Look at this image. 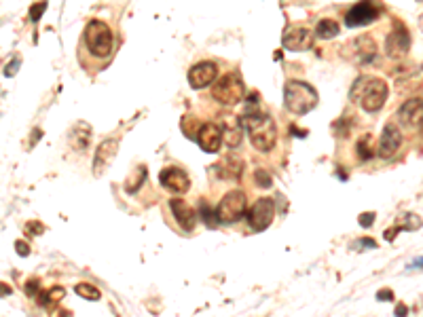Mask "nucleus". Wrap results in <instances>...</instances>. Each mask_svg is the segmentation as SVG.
Returning a JSON list of instances; mask_svg holds the SVG:
<instances>
[{"label": "nucleus", "instance_id": "obj_1", "mask_svg": "<svg viewBox=\"0 0 423 317\" xmlns=\"http://www.w3.org/2000/svg\"><path fill=\"white\" fill-rule=\"evenodd\" d=\"M387 93L389 89L385 81H381L377 76H360L354 83V87H351L349 97H351V102L362 106L366 112H377L387 102Z\"/></svg>", "mask_w": 423, "mask_h": 317}, {"label": "nucleus", "instance_id": "obj_2", "mask_svg": "<svg viewBox=\"0 0 423 317\" xmlns=\"http://www.w3.org/2000/svg\"><path fill=\"white\" fill-rule=\"evenodd\" d=\"M242 125L246 127L252 146L256 148V150L269 152L275 146V142H277V127H275V121L269 117V114H262V112L244 114Z\"/></svg>", "mask_w": 423, "mask_h": 317}, {"label": "nucleus", "instance_id": "obj_3", "mask_svg": "<svg viewBox=\"0 0 423 317\" xmlns=\"http://www.w3.org/2000/svg\"><path fill=\"white\" fill-rule=\"evenodd\" d=\"M284 104L292 114L303 117L318 106V91L309 83L288 81L284 87Z\"/></svg>", "mask_w": 423, "mask_h": 317}, {"label": "nucleus", "instance_id": "obj_4", "mask_svg": "<svg viewBox=\"0 0 423 317\" xmlns=\"http://www.w3.org/2000/svg\"><path fill=\"white\" fill-rule=\"evenodd\" d=\"M85 45L95 57H106L112 53V45H115V34H112L110 25L93 19L85 28Z\"/></svg>", "mask_w": 423, "mask_h": 317}, {"label": "nucleus", "instance_id": "obj_5", "mask_svg": "<svg viewBox=\"0 0 423 317\" xmlns=\"http://www.w3.org/2000/svg\"><path fill=\"white\" fill-rule=\"evenodd\" d=\"M244 95H246V87H244L242 78H239V74H235V72L218 78L214 89H211V97H214L220 106H235L242 102Z\"/></svg>", "mask_w": 423, "mask_h": 317}, {"label": "nucleus", "instance_id": "obj_6", "mask_svg": "<svg viewBox=\"0 0 423 317\" xmlns=\"http://www.w3.org/2000/svg\"><path fill=\"white\" fill-rule=\"evenodd\" d=\"M246 207H248L246 193L244 191H231L229 195H224L222 201L218 203L216 220L222 222V224H233L246 214Z\"/></svg>", "mask_w": 423, "mask_h": 317}, {"label": "nucleus", "instance_id": "obj_7", "mask_svg": "<svg viewBox=\"0 0 423 317\" xmlns=\"http://www.w3.org/2000/svg\"><path fill=\"white\" fill-rule=\"evenodd\" d=\"M343 55L347 57L349 62H354L356 66H366V64H371L375 60V55H377V42L373 36H358L354 38L351 42H347V45L343 47Z\"/></svg>", "mask_w": 423, "mask_h": 317}, {"label": "nucleus", "instance_id": "obj_8", "mask_svg": "<svg viewBox=\"0 0 423 317\" xmlns=\"http://www.w3.org/2000/svg\"><path fill=\"white\" fill-rule=\"evenodd\" d=\"M273 216H275V203L273 199H258L248 212V222L254 230H265L269 228V224L273 222Z\"/></svg>", "mask_w": 423, "mask_h": 317}, {"label": "nucleus", "instance_id": "obj_9", "mask_svg": "<svg viewBox=\"0 0 423 317\" xmlns=\"http://www.w3.org/2000/svg\"><path fill=\"white\" fill-rule=\"evenodd\" d=\"M379 15H381V9L375 3H358L347 11L345 25L347 28H360V25H366V23H373Z\"/></svg>", "mask_w": 423, "mask_h": 317}, {"label": "nucleus", "instance_id": "obj_10", "mask_svg": "<svg viewBox=\"0 0 423 317\" xmlns=\"http://www.w3.org/2000/svg\"><path fill=\"white\" fill-rule=\"evenodd\" d=\"M281 42L284 47L290 49V51H305V49H311L313 45V32L307 30L303 25H288L284 36H281Z\"/></svg>", "mask_w": 423, "mask_h": 317}, {"label": "nucleus", "instance_id": "obj_11", "mask_svg": "<svg viewBox=\"0 0 423 317\" xmlns=\"http://www.w3.org/2000/svg\"><path fill=\"white\" fill-rule=\"evenodd\" d=\"M400 146H402V131L398 129V125L387 123V125L383 127V134H381L377 154H379L381 158H391L393 154L398 152Z\"/></svg>", "mask_w": 423, "mask_h": 317}, {"label": "nucleus", "instance_id": "obj_12", "mask_svg": "<svg viewBox=\"0 0 423 317\" xmlns=\"http://www.w3.org/2000/svg\"><path fill=\"white\" fill-rule=\"evenodd\" d=\"M218 76V66L214 62H199L189 70V83L193 89H203Z\"/></svg>", "mask_w": 423, "mask_h": 317}, {"label": "nucleus", "instance_id": "obj_13", "mask_svg": "<svg viewBox=\"0 0 423 317\" xmlns=\"http://www.w3.org/2000/svg\"><path fill=\"white\" fill-rule=\"evenodd\" d=\"M117 150H119V140L117 138H108L97 146L95 156H93V174L95 176H102L106 171V167H110Z\"/></svg>", "mask_w": 423, "mask_h": 317}, {"label": "nucleus", "instance_id": "obj_14", "mask_svg": "<svg viewBox=\"0 0 423 317\" xmlns=\"http://www.w3.org/2000/svg\"><path fill=\"white\" fill-rule=\"evenodd\" d=\"M197 144L201 146V150L205 152H218L220 146H222V134H220V127L214 125V123H205L199 127L197 131Z\"/></svg>", "mask_w": 423, "mask_h": 317}, {"label": "nucleus", "instance_id": "obj_15", "mask_svg": "<svg viewBox=\"0 0 423 317\" xmlns=\"http://www.w3.org/2000/svg\"><path fill=\"white\" fill-rule=\"evenodd\" d=\"M408 47H411V34H408V30H406L402 23H396L393 32L385 40V51H387V55L400 57V55H404L408 51Z\"/></svg>", "mask_w": 423, "mask_h": 317}, {"label": "nucleus", "instance_id": "obj_16", "mask_svg": "<svg viewBox=\"0 0 423 317\" xmlns=\"http://www.w3.org/2000/svg\"><path fill=\"white\" fill-rule=\"evenodd\" d=\"M159 182L165 186L167 191H172V193H187L189 186H191L189 176L182 169H178V167H167V169H163L161 174H159Z\"/></svg>", "mask_w": 423, "mask_h": 317}, {"label": "nucleus", "instance_id": "obj_17", "mask_svg": "<svg viewBox=\"0 0 423 317\" xmlns=\"http://www.w3.org/2000/svg\"><path fill=\"white\" fill-rule=\"evenodd\" d=\"M169 207H172L174 218H176V222H178L182 228H184V230H193V228H195L197 214H195V209L187 203V201H182V199H172V201H169Z\"/></svg>", "mask_w": 423, "mask_h": 317}, {"label": "nucleus", "instance_id": "obj_18", "mask_svg": "<svg viewBox=\"0 0 423 317\" xmlns=\"http://www.w3.org/2000/svg\"><path fill=\"white\" fill-rule=\"evenodd\" d=\"M220 134H222V142H227V146L237 148L239 144L244 142V125L235 117H224Z\"/></svg>", "mask_w": 423, "mask_h": 317}, {"label": "nucleus", "instance_id": "obj_19", "mask_svg": "<svg viewBox=\"0 0 423 317\" xmlns=\"http://www.w3.org/2000/svg\"><path fill=\"white\" fill-rule=\"evenodd\" d=\"M421 117H423V108H421V99H408L404 102L398 110V119L404 127H419L421 125Z\"/></svg>", "mask_w": 423, "mask_h": 317}, {"label": "nucleus", "instance_id": "obj_20", "mask_svg": "<svg viewBox=\"0 0 423 317\" xmlns=\"http://www.w3.org/2000/svg\"><path fill=\"white\" fill-rule=\"evenodd\" d=\"M91 125L89 123H85V121H78L72 129H70V134H68V142H70V146H72L74 150H85L89 146V140H91Z\"/></svg>", "mask_w": 423, "mask_h": 317}, {"label": "nucleus", "instance_id": "obj_21", "mask_svg": "<svg viewBox=\"0 0 423 317\" xmlns=\"http://www.w3.org/2000/svg\"><path fill=\"white\" fill-rule=\"evenodd\" d=\"M315 36L322 40H330L338 36V23L334 19H320L315 25Z\"/></svg>", "mask_w": 423, "mask_h": 317}, {"label": "nucleus", "instance_id": "obj_22", "mask_svg": "<svg viewBox=\"0 0 423 317\" xmlns=\"http://www.w3.org/2000/svg\"><path fill=\"white\" fill-rule=\"evenodd\" d=\"M224 178H231V180H237L239 176H242V171H244V161L239 156L235 154H229V158H224Z\"/></svg>", "mask_w": 423, "mask_h": 317}, {"label": "nucleus", "instance_id": "obj_23", "mask_svg": "<svg viewBox=\"0 0 423 317\" xmlns=\"http://www.w3.org/2000/svg\"><path fill=\"white\" fill-rule=\"evenodd\" d=\"M144 180H146V167H144V165H140V167L134 171V176L125 182V191H127V193H136L140 186L144 184Z\"/></svg>", "mask_w": 423, "mask_h": 317}, {"label": "nucleus", "instance_id": "obj_24", "mask_svg": "<svg viewBox=\"0 0 423 317\" xmlns=\"http://www.w3.org/2000/svg\"><path fill=\"white\" fill-rule=\"evenodd\" d=\"M356 150H358V158H360V161H368V158L375 154V150H373V136H364L358 142Z\"/></svg>", "mask_w": 423, "mask_h": 317}, {"label": "nucleus", "instance_id": "obj_25", "mask_svg": "<svg viewBox=\"0 0 423 317\" xmlns=\"http://www.w3.org/2000/svg\"><path fill=\"white\" fill-rule=\"evenodd\" d=\"M74 292L85 300H100V290L91 283H76Z\"/></svg>", "mask_w": 423, "mask_h": 317}, {"label": "nucleus", "instance_id": "obj_26", "mask_svg": "<svg viewBox=\"0 0 423 317\" xmlns=\"http://www.w3.org/2000/svg\"><path fill=\"white\" fill-rule=\"evenodd\" d=\"M400 230H417L421 228V218L417 214H404L400 218V224H396Z\"/></svg>", "mask_w": 423, "mask_h": 317}, {"label": "nucleus", "instance_id": "obj_27", "mask_svg": "<svg viewBox=\"0 0 423 317\" xmlns=\"http://www.w3.org/2000/svg\"><path fill=\"white\" fill-rule=\"evenodd\" d=\"M64 294H66V292H64V287H51V290H49L45 296L40 294V305H45V307H47V305H51V302H55V300H62Z\"/></svg>", "mask_w": 423, "mask_h": 317}, {"label": "nucleus", "instance_id": "obj_28", "mask_svg": "<svg viewBox=\"0 0 423 317\" xmlns=\"http://www.w3.org/2000/svg\"><path fill=\"white\" fill-rule=\"evenodd\" d=\"M254 180H256V184L262 186V189H271V186H273V178H271V174L267 169H256V171H254Z\"/></svg>", "mask_w": 423, "mask_h": 317}, {"label": "nucleus", "instance_id": "obj_29", "mask_svg": "<svg viewBox=\"0 0 423 317\" xmlns=\"http://www.w3.org/2000/svg\"><path fill=\"white\" fill-rule=\"evenodd\" d=\"M201 216H203V220L207 226H216V214L211 212L209 214V205L205 203V201H201Z\"/></svg>", "mask_w": 423, "mask_h": 317}, {"label": "nucleus", "instance_id": "obj_30", "mask_svg": "<svg viewBox=\"0 0 423 317\" xmlns=\"http://www.w3.org/2000/svg\"><path fill=\"white\" fill-rule=\"evenodd\" d=\"M45 11H47V3H36V5H32V7H30V21L36 23Z\"/></svg>", "mask_w": 423, "mask_h": 317}, {"label": "nucleus", "instance_id": "obj_31", "mask_svg": "<svg viewBox=\"0 0 423 317\" xmlns=\"http://www.w3.org/2000/svg\"><path fill=\"white\" fill-rule=\"evenodd\" d=\"M375 218H377V216H375L373 212H366V214H362V216H360L358 220H360V224H362V226H373Z\"/></svg>", "mask_w": 423, "mask_h": 317}, {"label": "nucleus", "instance_id": "obj_32", "mask_svg": "<svg viewBox=\"0 0 423 317\" xmlns=\"http://www.w3.org/2000/svg\"><path fill=\"white\" fill-rule=\"evenodd\" d=\"M25 228H28V233H30V235H38V233H42V230H45V226L38 224V222H28Z\"/></svg>", "mask_w": 423, "mask_h": 317}, {"label": "nucleus", "instance_id": "obj_33", "mask_svg": "<svg viewBox=\"0 0 423 317\" xmlns=\"http://www.w3.org/2000/svg\"><path fill=\"white\" fill-rule=\"evenodd\" d=\"M15 252L19 256H28V254H30V246H28L25 241H15Z\"/></svg>", "mask_w": 423, "mask_h": 317}, {"label": "nucleus", "instance_id": "obj_34", "mask_svg": "<svg viewBox=\"0 0 423 317\" xmlns=\"http://www.w3.org/2000/svg\"><path fill=\"white\" fill-rule=\"evenodd\" d=\"M17 68H19V60L15 57V60H13V62H11V64L5 68V74H7V76H13V74H15V72H17Z\"/></svg>", "mask_w": 423, "mask_h": 317}, {"label": "nucleus", "instance_id": "obj_35", "mask_svg": "<svg viewBox=\"0 0 423 317\" xmlns=\"http://www.w3.org/2000/svg\"><path fill=\"white\" fill-rule=\"evenodd\" d=\"M377 300L389 302V300H393V292L391 290H381V292H377Z\"/></svg>", "mask_w": 423, "mask_h": 317}, {"label": "nucleus", "instance_id": "obj_36", "mask_svg": "<svg viewBox=\"0 0 423 317\" xmlns=\"http://www.w3.org/2000/svg\"><path fill=\"white\" fill-rule=\"evenodd\" d=\"M360 248H368V250H375L377 248V243L371 239V237H364V239H360V243H358Z\"/></svg>", "mask_w": 423, "mask_h": 317}, {"label": "nucleus", "instance_id": "obj_37", "mask_svg": "<svg viewBox=\"0 0 423 317\" xmlns=\"http://www.w3.org/2000/svg\"><path fill=\"white\" fill-rule=\"evenodd\" d=\"M398 233H400V228H398V226L387 228V230H385V239H387V241H393V237H396Z\"/></svg>", "mask_w": 423, "mask_h": 317}, {"label": "nucleus", "instance_id": "obj_38", "mask_svg": "<svg viewBox=\"0 0 423 317\" xmlns=\"http://www.w3.org/2000/svg\"><path fill=\"white\" fill-rule=\"evenodd\" d=\"M36 287H38V281L32 279V281H28V283H25V292H28V294H36Z\"/></svg>", "mask_w": 423, "mask_h": 317}, {"label": "nucleus", "instance_id": "obj_39", "mask_svg": "<svg viewBox=\"0 0 423 317\" xmlns=\"http://www.w3.org/2000/svg\"><path fill=\"white\" fill-rule=\"evenodd\" d=\"M393 315H396V317H406V315H408V309H406L404 305H398L396 311H393Z\"/></svg>", "mask_w": 423, "mask_h": 317}, {"label": "nucleus", "instance_id": "obj_40", "mask_svg": "<svg viewBox=\"0 0 423 317\" xmlns=\"http://www.w3.org/2000/svg\"><path fill=\"white\" fill-rule=\"evenodd\" d=\"M11 285H7V283H0V296H11Z\"/></svg>", "mask_w": 423, "mask_h": 317}, {"label": "nucleus", "instance_id": "obj_41", "mask_svg": "<svg viewBox=\"0 0 423 317\" xmlns=\"http://www.w3.org/2000/svg\"><path fill=\"white\" fill-rule=\"evenodd\" d=\"M40 134H42V131H40V129H34V131H32V142H30V144H32V146H34V144L38 142V138H40Z\"/></svg>", "mask_w": 423, "mask_h": 317}, {"label": "nucleus", "instance_id": "obj_42", "mask_svg": "<svg viewBox=\"0 0 423 317\" xmlns=\"http://www.w3.org/2000/svg\"><path fill=\"white\" fill-rule=\"evenodd\" d=\"M292 134H296V136H307V131H303V129H296V127H292Z\"/></svg>", "mask_w": 423, "mask_h": 317}]
</instances>
